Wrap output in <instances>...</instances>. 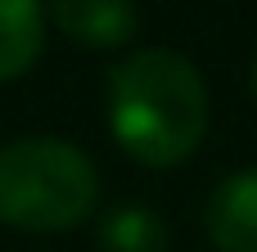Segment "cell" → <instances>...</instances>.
Listing matches in <instances>:
<instances>
[{
  "mask_svg": "<svg viewBox=\"0 0 257 252\" xmlns=\"http://www.w3.org/2000/svg\"><path fill=\"white\" fill-rule=\"evenodd\" d=\"M208 81L181 50H131L108 72V131L140 167L172 171L190 162L208 135Z\"/></svg>",
  "mask_w": 257,
  "mask_h": 252,
  "instance_id": "6da1fadb",
  "label": "cell"
},
{
  "mask_svg": "<svg viewBox=\"0 0 257 252\" xmlns=\"http://www.w3.org/2000/svg\"><path fill=\"white\" fill-rule=\"evenodd\" d=\"M50 23L81 50H122L131 45L140 14L136 0H50Z\"/></svg>",
  "mask_w": 257,
  "mask_h": 252,
  "instance_id": "277c9868",
  "label": "cell"
},
{
  "mask_svg": "<svg viewBox=\"0 0 257 252\" xmlns=\"http://www.w3.org/2000/svg\"><path fill=\"white\" fill-rule=\"evenodd\" d=\"M99 252H172L167 221L145 203H117L95 225Z\"/></svg>",
  "mask_w": 257,
  "mask_h": 252,
  "instance_id": "8992f818",
  "label": "cell"
},
{
  "mask_svg": "<svg viewBox=\"0 0 257 252\" xmlns=\"http://www.w3.org/2000/svg\"><path fill=\"white\" fill-rule=\"evenodd\" d=\"M45 50V5L41 0H0V86L36 68Z\"/></svg>",
  "mask_w": 257,
  "mask_h": 252,
  "instance_id": "5b68a950",
  "label": "cell"
},
{
  "mask_svg": "<svg viewBox=\"0 0 257 252\" xmlns=\"http://www.w3.org/2000/svg\"><path fill=\"white\" fill-rule=\"evenodd\" d=\"M248 90H253V104H257V54H253V68H248Z\"/></svg>",
  "mask_w": 257,
  "mask_h": 252,
  "instance_id": "52a82bcc",
  "label": "cell"
},
{
  "mask_svg": "<svg viewBox=\"0 0 257 252\" xmlns=\"http://www.w3.org/2000/svg\"><path fill=\"white\" fill-rule=\"evenodd\" d=\"M99 207V171L63 135L0 144V225L18 234H68Z\"/></svg>",
  "mask_w": 257,
  "mask_h": 252,
  "instance_id": "7a4b0ae2",
  "label": "cell"
},
{
  "mask_svg": "<svg viewBox=\"0 0 257 252\" xmlns=\"http://www.w3.org/2000/svg\"><path fill=\"white\" fill-rule=\"evenodd\" d=\"M203 230L217 252H257V167L230 171L208 194Z\"/></svg>",
  "mask_w": 257,
  "mask_h": 252,
  "instance_id": "3957f363",
  "label": "cell"
}]
</instances>
